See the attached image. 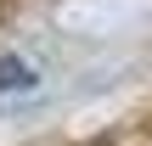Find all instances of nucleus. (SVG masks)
I'll list each match as a JSON object with an SVG mask.
<instances>
[{
    "mask_svg": "<svg viewBox=\"0 0 152 146\" xmlns=\"http://www.w3.org/2000/svg\"><path fill=\"white\" fill-rule=\"evenodd\" d=\"M11 90H17V96L34 90V73H28L23 62H0V96H11Z\"/></svg>",
    "mask_w": 152,
    "mask_h": 146,
    "instance_id": "f257e3e1",
    "label": "nucleus"
}]
</instances>
